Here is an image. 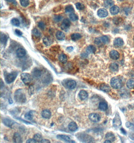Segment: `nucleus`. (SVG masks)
<instances>
[{"mask_svg": "<svg viewBox=\"0 0 134 143\" xmlns=\"http://www.w3.org/2000/svg\"><path fill=\"white\" fill-rule=\"evenodd\" d=\"M89 119L93 123H97L100 119V116L98 113H91L88 116Z\"/></svg>", "mask_w": 134, "mask_h": 143, "instance_id": "nucleus-7", "label": "nucleus"}, {"mask_svg": "<svg viewBox=\"0 0 134 143\" xmlns=\"http://www.w3.org/2000/svg\"><path fill=\"white\" fill-rule=\"evenodd\" d=\"M99 88L100 90H102L105 93H109L110 91V86L105 83H103L100 84L99 86Z\"/></svg>", "mask_w": 134, "mask_h": 143, "instance_id": "nucleus-17", "label": "nucleus"}, {"mask_svg": "<svg viewBox=\"0 0 134 143\" xmlns=\"http://www.w3.org/2000/svg\"><path fill=\"white\" fill-rule=\"evenodd\" d=\"M111 141H110V140H105V141H104V143H111Z\"/></svg>", "mask_w": 134, "mask_h": 143, "instance_id": "nucleus-55", "label": "nucleus"}, {"mask_svg": "<svg viewBox=\"0 0 134 143\" xmlns=\"http://www.w3.org/2000/svg\"><path fill=\"white\" fill-rule=\"evenodd\" d=\"M32 76L35 79H38L41 76V72L38 68H35L32 71Z\"/></svg>", "mask_w": 134, "mask_h": 143, "instance_id": "nucleus-10", "label": "nucleus"}, {"mask_svg": "<svg viewBox=\"0 0 134 143\" xmlns=\"http://www.w3.org/2000/svg\"><path fill=\"white\" fill-rule=\"evenodd\" d=\"M122 124V123L120 114L118 112H117L113 119V126L116 129L119 128L121 127Z\"/></svg>", "mask_w": 134, "mask_h": 143, "instance_id": "nucleus-6", "label": "nucleus"}, {"mask_svg": "<svg viewBox=\"0 0 134 143\" xmlns=\"http://www.w3.org/2000/svg\"><path fill=\"white\" fill-rule=\"evenodd\" d=\"M14 99L15 101L20 104H23L26 101V95L22 89H17L14 93Z\"/></svg>", "mask_w": 134, "mask_h": 143, "instance_id": "nucleus-1", "label": "nucleus"}, {"mask_svg": "<svg viewBox=\"0 0 134 143\" xmlns=\"http://www.w3.org/2000/svg\"><path fill=\"white\" fill-rule=\"evenodd\" d=\"M75 6L77 10H82L85 9V5L80 3H77L75 4Z\"/></svg>", "mask_w": 134, "mask_h": 143, "instance_id": "nucleus-42", "label": "nucleus"}, {"mask_svg": "<svg viewBox=\"0 0 134 143\" xmlns=\"http://www.w3.org/2000/svg\"><path fill=\"white\" fill-rule=\"evenodd\" d=\"M120 11V8L119 7L116 6H114L111 7L110 9V13L113 15H116L118 14Z\"/></svg>", "mask_w": 134, "mask_h": 143, "instance_id": "nucleus-26", "label": "nucleus"}, {"mask_svg": "<svg viewBox=\"0 0 134 143\" xmlns=\"http://www.w3.org/2000/svg\"><path fill=\"white\" fill-rule=\"evenodd\" d=\"M118 1H125V0H118Z\"/></svg>", "mask_w": 134, "mask_h": 143, "instance_id": "nucleus-57", "label": "nucleus"}, {"mask_svg": "<svg viewBox=\"0 0 134 143\" xmlns=\"http://www.w3.org/2000/svg\"><path fill=\"white\" fill-rule=\"evenodd\" d=\"M18 75V72H13L11 73H8L5 75V81L8 84H10L14 81L17 76Z\"/></svg>", "mask_w": 134, "mask_h": 143, "instance_id": "nucleus-4", "label": "nucleus"}, {"mask_svg": "<svg viewBox=\"0 0 134 143\" xmlns=\"http://www.w3.org/2000/svg\"><path fill=\"white\" fill-rule=\"evenodd\" d=\"M108 15V11L105 9H100L97 11V15L100 18H105Z\"/></svg>", "mask_w": 134, "mask_h": 143, "instance_id": "nucleus-12", "label": "nucleus"}, {"mask_svg": "<svg viewBox=\"0 0 134 143\" xmlns=\"http://www.w3.org/2000/svg\"><path fill=\"white\" fill-rule=\"evenodd\" d=\"M80 139H79L80 140H81V141H83V142H92L93 139L91 138V136H89L87 135L84 134H80Z\"/></svg>", "mask_w": 134, "mask_h": 143, "instance_id": "nucleus-9", "label": "nucleus"}, {"mask_svg": "<svg viewBox=\"0 0 134 143\" xmlns=\"http://www.w3.org/2000/svg\"><path fill=\"white\" fill-rule=\"evenodd\" d=\"M63 19V17L62 16L60 15H57L55 16L54 18V20L55 22H59L61 20H62Z\"/></svg>", "mask_w": 134, "mask_h": 143, "instance_id": "nucleus-46", "label": "nucleus"}, {"mask_svg": "<svg viewBox=\"0 0 134 143\" xmlns=\"http://www.w3.org/2000/svg\"><path fill=\"white\" fill-rule=\"evenodd\" d=\"M122 22V19L120 17H116L113 19V22L115 25H119Z\"/></svg>", "mask_w": 134, "mask_h": 143, "instance_id": "nucleus-38", "label": "nucleus"}, {"mask_svg": "<svg viewBox=\"0 0 134 143\" xmlns=\"http://www.w3.org/2000/svg\"><path fill=\"white\" fill-rule=\"evenodd\" d=\"M81 38V35L79 33H74L71 35V38L72 40L75 41L80 39Z\"/></svg>", "mask_w": 134, "mask_h": 143, "instance_id": "nucleus-31", "label": "nucleus"}, {"mask_svg": "<svg viewBox=\"0 0 134 143\" xmlns=\"http://www.w3.org/2000/svg\"><path fill=\"white\" fill-rule=\"evenodd\" d=\"M114 4V2L113 0H105L104 2V6L105 8H110L111 7H113V6Z\"/></svg>", "mask_w": 134, "mask_h": 143, "instance_id": "nucleus-30", "label": "nucleus"}, {"mask_svg": "<svg viewBox=\"0 0 134 143\" xmlns=\"http://www.w3.org/2000/svg\"><path fill=\"white\" fill-rule=\"evenodd\" d=\"M56 37L58 40L62 41L65 39V35L63 32L58 31L56 33Z\"/></svg>", "mask_w": 134, "mask_h": 143, "instance_id": "nucleus-23", "label": "nucleus"}, {"mask_svg": "<svg viewBox=\"0 0 134 143\" xmlns=\"http://www.w3.org/2000/svg\"><path fill=\"white\" fill-rule=\"evenodd\" d=\"M26 142L27 143H37V142L35 140V139L34 138L28 139L27 141Z\"/></svg>", "mask_w": 134, "mask_h": 143, "instance_id": "nucleus-48", "label": "nucleus"}, {"mask_svg": "<svg viewBox=\"0 0 134 143\" xmlns=\"http://www.w3.org/2000/svg\"><path fill=\"white\" fill-rule=\"evenodd\" d=\"M109 38L107 36H103L100 37H97L94 40V43L97 46L104 45L109 42Z\"/></svg>", "mask_w": 134, "mask_h": 143, "instance_id": "nucleus-3", "label": "nucleus"}, {"mask_svg": "<svg viewBox=\"0 0 134 143\" xmlns=\"http://www.w3.org/2000/svg\"><path fill=\"white\" fill-rule=\"evenodd\" d=\"M11 23L13 25L15 26H19L20 24V21L17 18H13L11 20Z\"/></svg>", "mask_w": 134, "mask_h": 143, "instance_id": "nucleus-41", "label": "nucleus"}, {"mask_svg": "<svg viewBox=\"0 0 134 143\" xmlns=\"http://www.w3.org/2000/svg\"><path fill=\"white\" fill-rule=\"evenodd\" d=\"M41 143H50V142L49 140H48L47 139H42Z\"/></svg>", "mask_w": 134, "mask_h": 143, "instance_id": "nucleus-52", "label": "nucleus"}, {"mask_svg": "<svg viewBox=\"0 0 134 143\" xmlns=\"http://www.w3.org/2000/svg\"><path fill=\"white\" fill-rule=\"evenodd\" d=\"M33 112L31 111L27 112L25 114V118L27 120H32L33 118Z\"/></svg>", "mask_w": 134, "mask_h": 143, "instance_id": "nucleus-37", "label": "nucleus"}, {"mask_svg": "<svg viewBox=\"0 0 134 143\" xmlns=\"http://www.w3.org/2000/svg\"><path fill=\"white\" fill-rule=\"evenodd\" d=\"M8 40L7 36L6 34L4 33H1V42L2 44H5L6 43Z\"/></svg>", "mask_w": 134, "mask_h": 143, "instance_id": "nucleus-35", "label": "nucleus"}, {"mask_svg": "<svg viewBox=\"0 0 134 143\" xmlns=\"http://www.w3.org/2000/svg\"><path fill=\"white\" fill-rule=\"evenodd\" d=\"M124 44V42L122 39L121 38H116L114 41V45L116 47H122Z\"/></svg>", "mask_w": 134, "mask_h": 143, "instance_id": "nucleus-13", "label": "nucleus"}, {"mask_svg": "<svg viewBox=\"0 0 134 143\" xmlns=\"http://www.w3.org/2000/svg\"><path fill=\"white\" fill-rule=\"evenodd\" d=\"M26 54L25 50L22 48H19L16 51V55L19 58H22L25 56Z\"/></svg>", "mask_w": 134, "mask_h": 143, "instance_id": "nucleus-16", "label": "nucleus"}, {"mask_svg": "<svg viewBox=\"0 0 134 143\" xmlns=\"http://www.w3.org/2000/svg\"><path fill=\"white\" fill-rule=\"evenodd\" d=\"M74 11V8L71 5L67 6L65 8L66 13H72Z\"/></svg>", "mask_w": 134, "mask_h": 143, "instance_id": "nucleus-39", "label": "nucleus"}, {"mask_svg": "<svg viewBox=\"0 0 134 143\" xmlns=\"http://www.w3.org/2000/svg\"><path fill=\"white\" fill-rule=\"evenodd\" d=\"M58 59H59V61L63 64L66 63L67 62V56L64 54H60L59 56Z\"/></svg>", "mask_w": 134, "mask_h": 143, "instance_id": "nucleus-29", "label": "nucleus"}, {"mask_svg": "<svg viewBox=\"0 0 134 143\" xmlns=\"http://www.w3.org/2000/svg\"><path fill=\"white\" fill-rule=\"evenodd\" d=\"M127 87L130 89H133L134 88V79H130L127 82Z\"/></svg>", "mask_w": 134, "mask_h": 143, "instance_id": "nucleus-32", "label": "nucleus"}, {"mask_svg": "<svg viewBox=\"0 0 134 143\" xmlns=\"http://www.w3.org/2000/svg\"><path fill=\"white\" fill-rule=\"evenodd\" d=\"M1 88H2V87H3V85L4 84H3V81H2V80L1 79Z\"/></svg>", "mask_w": 134, "mask_h": 143, "instance_id": "nucleus-56", "label": "nucleus"}, {"mask_svg": "<svg viewBox=\"0 0 134 143\" xmlns=\"http://www.w3.org/2000/svg\"><path fill=\"white\" fill-rule=\"evenodd\" d=\"M66 87L69 89H73L75 88L76 86V82L73 80H70L66 83Z\"/></svg>", "mask_w": 134, "mask_h": 143, "instance_id": "nucleus-15", "label": "nucleus"}, {"mask_svg": "<svg viewBox=\"0 0 134 143\" xmlns=\"http://www.w3.org/2000/svg\"></svg>", "mask_w": 134, "mask_h": 143, "instance_id": "nucleus-58", "label": "nucleus"}, {"mask_svg": "<svg viewBox=\"0 0 134 143\" xmlns=\"http://www.w3.org/2000/svg\"><path fill=\"white\" fill-rule=\"evenodd\" d=\"M121 132L122 133V134H123L124 135H126L127 134L126 131L124 128H121Z\"/></svg>", "mask_w": 134, "mask_h": 143, "instance_id": "nucleus-53", "label": "nucleus"}, {"mask_svg": "<svg viewBox=\"0 0 134 143\" xmlns=\"http://www.w3.org/2000/svg\"><path fill=\"white\" fill-rule=\"evenodd\" d=\"M20 4L22 6L24 7H27L29 4V0H20Z\"/></svg>", "mask_w": 134, "mask_h": 143, "instance_id": "nucleus-43", "label": "nucleus"}, {"mask_svg": "<svg viewBox=\"0 0 134 143\" xmlns=\"http://www.w3.org/2000/svg\"><path fill=\"white\" fill-rule=\"evenodd\" d=\"M21 78L23 82L26 84L28 85L31 82L32 77L30 74L27 73H23L21 74Z\"/></svg>", "mask_w": 134, "mask_h": 143, "instance_id": "nucleus-5", "label": "nucleus"}, {"mask_svg": "<svg viewBox=\"0 0 134 143\" xmlns=\"http://www.w3.org/2000/svg\"><path fill=\"white\" fill-rule=\"evenodd\" d=\"M110 69L112 71H116L119 69V65L116 63H113L110 64Z\"/></svg>", "mask_w": 134, "mask_h": 143, "instance_id": "nucleus-33", "label": "nucleus"}, {"mask_svg": "<svg viewBox=\"0 0 134 143\" xmlns=\"http://www.w3.org/2000/svg\"><path fill=\"white\" fill-rule=\"evenodd\" d=\"M68 129L71 131H75L78 129L77 125L75 122H71L68 124Z\"/></svg>", "mask_w": 134, "mask_h": 143, "instance_id": "nucleus-25", "label": "nucleus"}, {"mask_svg": "<svg viewBox=\"0 0 134 143\" xmlns=\"http://www.w3.org/2000/svg\"><path fill=\"white\" fill-rule=\"evenodd\" d=\"M98 108L100 110H101L102 111H105L108 109V105L106 102L104 101H102L99 104Z\"/></svg>", "mask_w": 134, "mask_h": 143, "instance_id": "nucleus-24", "label": "nucleus"}, {"mask_svg": "<svg viewBox=\"0 0 134 143\" xmlns=\"http://www.w3.org/2000/svg\"><path fill=\"white\" fill-rule=\"evenodd\" d=\"M34 139L37 142V143H41L42 140V137L39 134H36L34 136Z\"/></svg>", "mask_w": 134, "mask_h": 143, "instance_id": "nucleus-36", "label": "nucleus"}, {"mask_svg": "<svg viewBox=\"0 0 134 143\" xmlns=\"http://www.w3.org/2000/svg\"><path fill=\"white\" fill-rule=\"evenodd\" d=\"M71 25V22L68 19H64L61 25V29L64 31H67Z\"/></svg>", "mask_w": 134, "mask_h": 143, "instance_id": "nucleus-8", "label": "nucleus"}, {"mask_svg": "<svg viewBox=\"0 0 134 143\" xmlns=\"http://www.w3.org/2000/svg\"><path fill=\"white\" fill-rule=\"evenodd\" d=\"M43 41L45 45L50 46L53 42V39L49 36H46L43 38Z\"/></svg>", "mask_w": 134, "mask_h": 143, "instance_id": "nucleus-22", "label": "nucleus"}, {"mask_svg": "<svg viewBox=\"0 0 134 143\" xmlns=\"http://www.w3.org/2000/svg\"><path fill=\"white\" fill-rule=\"evenodd\" d=\"M7 1H8V2H9L12 3H13L15 5H17V2H16L15 0H7Z\"/></svg>", "mask_w": 134, "mask_h": 143, "instance_id": "nucleus-54", "label": "nucleus"}, {"mask_svg": "<svg viewBox=\"0 0 134 143\" xmlns=\"http://www.w3.org/2000/svg\"><path fill=\"white\" fill-rule=\"evenodd\" d=\"M15 33H16V34H17V35L19 36H21L22 35V32L20 31V30H18V29H16V30H15Z\"/></svg>", "mask_w": 134, "mask_h": 143, "instance_id": "nucleus-49", "label": "nucleus"}, {"mask_svg": "<svg viewBox=\"0 0 134 143\" xmlns=\"http://www.w3.org/2000/svg\"><path fill=\"white\" fill-rule=\"evenodd\" d=\"M32 33L33 35V36H34L36 37L39 38L41 36V34L40 32L39 31V30L37 29H36V28L33 29V30L32 31Z\"/></svg>", "mask_w": 134, "mask_h": 143, "instance_id": "nucleus-34", "label": "nucleus"}, {"mask_svg": "<svg viewBox=\"0 0 134 143\" xmlns=\"http://www.w3.org/2000/svg\"><path fill=\"white\" fill-rule=\"evenodd\" d=\"M69 18L72 21H75L79 19V17H78L77 15H76L75 14H74L73 13H71L69 15Z\"/></svg>", "mask_w": 134, "mask_h": 143, "instance_id": "nucleus-40", "label": "nucleus"}, {"mask_svg": "<svg viewBox=\"0 0 134 143\" xmlns=\"http://www.w3.org/2000/svg\"><path fill=\"white\" fill-rule=\"evenodd\" d=\"M126 126L127 127V128L131 129L133 131H134V124H133L131 123V122H128L126 124Z\"/></svg>", "mask_w": 134, "mask_h": 143, "instance_id": "nucleus-44", "label": "nucleus"}, {"mask_svg": "<svg viewBox=\"0 0 134 143\" xmlns=\"http://www.w3.org/2000/svg\"><path fill=\"white\" fill-rule=\"evenodd\" d=\"M105 138L107 140H110L111 142H114L115 140V136L114 134L111 132H109L106 134Z\"/></svg>", "mask_w": 134, "mask_h": 143, "instance_id": "nucleus-28", "label": "nucleus"}, {"mask_svg": "<svg viewBox=\"0 0 134 143\" xmlns=\"http://www.w3.org/2000/svg\"><path fill=\"white\" fill-rule=\"evenodd\" d=\"M73 47H72V46L68 47L66 49V50L67 51H68V52H71V51H73Z\"/></svg>", "mask_w": 134, "mask_h": 143, "instance_id": "nucleus-51", "label": "nucleus"}, {"mask_svg": "<svg viewBox=\"0 0 134 143\" xmlns=\"http://www.w3.org/2000/svg\"><path fill=\"white\" fill-rule=\"evenodd\" d=\"M57 138L60 140H62L68 143H75L74 141H72L70 137L68 136H66L64 135H58L57 136Z\"/></svg>", "mask_w": 134, "mask_h": 143, "instance_id": "nucleus-11", "label": "nucleus"}, {"mask_svg": "<svg viewBox=\"0 0 134 143\" xmlns=\"http://www.w3.org/2000/svg\"><path fill=\"white\" fill-rule=\"evenodd\" d=\"M121 96H122V97H123V98H127V96H129V92H128V91H127L126 93H124V90H122L121 91Z\"/></svg>", "mask_w": 134, "mask_h": 143, "instance_id": "nucleus-47", "label": "nucleus"}, {"mask_svg": "<svg viewBox=\"0 0 134 143\" xmlns=\"http://www.w3.org/2000/svg\"><path fill=\"white\" fill-rule=\"evenodd\" d=\"M13 141L15 143H20L22 142V139L20 135L18 133H15L13 136Z\"/></svg>", "mask_w": 134, "mask_h": 143, "instance_id": "nucleus-21", "label": "nucleus"}, {"mask_svg": "<svg viewBox=\"0 0 134 143\" xmlns=\"http://www.w3.org/2000/svg\"><path fill=\"white\" fill-rule=\"evenodd\" d=\"M42 117L46 119H49L51 116V112L49 110H44L42 112Z\"/></svg>", "mask_w": 134, "mask_h": 143, "instance_id": "nucleus-18", "label": "nucleus"}, {"mask_svg": "<svg viewBox=\"0 0 134 143\" xmlns=\"http://www.w3.org/2000/svg\"><path fill=\"white\" fill-rule=\"evenodd\" d=\"M97 48L93 45H90L86 48V52L88 53H94L96 52Z\"/></svg>", "mask_w": 134, "mask_h": 143, "instance_id": "nucleus-27", "label": "nucleus"}, {"mask_svg": "<svg viewBox=\"0 0 134 143\" xmlns=\"http://www.w3.org/2000/svg\"><path fill=\"white\" fill-rule=\"evenodd\" d=\"M79 95L80 99L83 100L86 99L87 98L88 94L86 91H85L84 90H81L79 91Z\"/></svg>", "mask_w": 134, "mask_h": 143, "instance_id": "nucleus-19", "label": "nucleus"}, {"mask_svg": "<svg viewBox=\"0 0 134 143\" xmlns=\"http://www.w3.org/2000/svg\"><path fill=\"white\" fill-rule=\"evenodd\" d=\"M110 56L113 60H117L119 58L120 53L116 50H112L110 52Z\"/></svg>", "mask_w": 134, "mask_h": 143, "instance_id": "nucleus-14", "label": "nucleus"}, {"mask_svg": "<svg viewBox=\"0 0 134 143\" xmlns=\"http://www.w3.org/2000/svg\"><path fill=\"white\" fill-rule=\"evenodd\" d=\"M3 123L6 125H7V127H12L13 124L15 123V122L13 121V120H11L8 118H4L3 119Z\"/></svg>", "mask_w": 134, "mask_h": 143, "instance_id": "nucleus-20", "label": "nucleus"}, {"mask_svg": "<svg viewBox=\"0 0 134 143\" xmlns=\"http://www.w3.org/2000/svg\"><path fill=\"white\" fill-rule=\"evenodd\" d=\"M38 27L40 28L41 30H44L46 28V25L42 21H40L38 23Z\"/></svg>", "mask_w": 134, "mask_h": 143, "instance_id": "nucleus-45", "label": "nucleus"}, {"mask_svg": "<svg viewBox=\"0 0 134 143\" xmlns=\"http://www.w3.org/2000/svg\"><path fill=\"white\" fill-rule=\"evenodd\" d=\"M129 137L132 140L134 141V132L133 131V132H131L129 134Z\"/></svg>", "mask_w": 134, "mask_h": 143, "instance_id": "nucleus-50", "label": "nucleus"}, {"mask_svg": "<svg viewBox=\"0 0 134 143\" xmlns=\"http://www.w3.org/2000/svg\"><path fill=\"white\" fill-rule=\"evenodd\" d=\"M110 85L111 87L115 89L121 88L123 85V82L122 78L119 76H116L111 78L110 81Z\"/></svg>", "mask_w": 134, "mask_h": 143, "instance_id": "nucleus-2", "label": "nucleus"}]
</instances>
